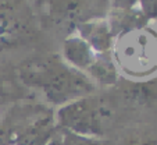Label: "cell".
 Segmentation results:
<instances>
[{"label": "cell", "mask_w": 157, "mask_h": 145, "mask_svg": "<svg viewBox=\"0 0 157 145\" xmlns=\"http://www.w3.org/2000/svg\"><path fill=\"white\" fill-rule=\"evenodd\" d=\"M20 74L27 85L40 89L46 101L57 107L93 95L96 89L86 74L56 57L28 63Z\"/></svg>", "instance_id": "1"}, {"label": "cell", "mask_w": 157, "mask_h": 145, "mask_svg": "<svg viewBox=\"0 0 157 145\" xmlns=\"http://www.w3.org/2000/svg\"><path fill=\"white\" fill-rule=\"evenodd\" d=\"M111 56L118 71L132 78L147 77L157 70V34L145 27L118 35Z\"/></svg>", "instance_id": "2"}, {"label": "cell", "mask_w": 157, "mask_h": 145, "mask_svg": "<svg viewBox=\"0 0 157 145\" xmlns=\"http://www.w3.org/2000/svg\"><path fill=\"white\" fill-rule=\"evenodd\" d=\"M57 127L81 137L100 139L104 133L106 109L95 95L57 107L54 113Z\"/></svg>", "instance_id": "3"}, {"label": "cell", "mask_w": 157, "mask_h": 145, "mask_svg": "<svg viewBox=\"0 0 157 145\" xmlns=\"http://www.w3.org/2000/svg\"><path fill=\"white\" fill-rule=\"evenodd\" d=\"M59 130L54 113H39L36 117H31L24 123L17 133L14 145H46Z\"/></svg>", "instance_id": "4"}, {"label": "cell", "mask_w": 157, "mask_h": 145, "mask_svg": "<svg viewBox=\"0 0 157 145\" xmlns=\"http://www.w3.org/2000/svg\"><path fill=\"white\" fill-rule=\"evenodd\" d=\"M75 32L93 49L96 54L111 53L116 41L107 18L96 17L86 20L75 27Z\"/></svg>", "instance_id": "5"}, {"label": "cell", "mask_w": 157, "mask_h": 145, "mask_svg": "<svg viewBox=\"0 0 157 145\" xmlns=\"http://www.w3.org/2000/svg\"><path fill=\"white\" fill-rule=\"evenodd\" d=\"M90 0H46V11L48 15L54 20L57 24L60 22H77L81 24L86 20L96 18L92 14ZM75 25V27H77Z\"/></svg>", "instance_id": "6"}, {"label": "cell", "mask_w": 157, "mask_h": 145, "mask_svg": "<svg viewBox=\"0 0 157 145\" xmlns=\"http://www.w3.org/2000/svg\"><path fill=\"white\" fill-rule=\"evenodd\" d=\"M61 54L63 60L67 64L71 66L75 70L83 73V74L92 66V63L95 62L96 56H98L93 52L92 47L89 46L75 31L64 39L61 47Z\"/></svg>", "instance_id": "7"}, {"label": "cell", "mask_w": 157, "mask_h": 145, "mask_svg": "<svg viewBox=\"0 0 157 145\" xmlns=\"http://www.w3.org/2000/svg\"><path fill=\"white\" fill-rule=\"evenodd\" d=\"M109 25L113 31L114 36L122 35L125 32L135 30H140V28L147 27L149 21L145 18V15L139 11L138 7L131 10H113L107 17Z\"/></svg>", "instance_id": "8"}, {"label": "cell", "mask_w": 157, "mask_h": 145, "mask_svg": "<svg viewBox=\"0 0 157 145\" xmlns=\"http://www.w3.org/2000/svg\"><path fill=\"white\" fill-rule=\"evenodd\" d=\"M85 74L95 85L110 87L114 85L118 78V68L114 63L111 53L98 54L92 66L85 71Z\"/></svg>", "instance_id": "9"}, {"label": "cell", "mask_w": 157, "mask_h": 145, "mask_svg": "<svg viewBox=\"0 0 157 145\" xmlns=\"http://www.w3.org/2000/svg\"><path fill=\"white\" fill-rule=\"evenodd\" d=\"M27 120H29V119L21 117L15 110H11L0 122V145H14L17 133Z\"/></svg>", "instance_id": "10"}, {"label": "cell", "mask_w": 157, "mask_h": 145, "mask_svg": "<svg viewBox=\"0 0 157 145\" xmlns=\"http://www.w3.org/2000/svg\"><path fill=\"white\" fill-rule=\"evenodd\" d=\"M22 28H20L18 20L11 13L2 11L0 13V49L15 42L20 36Z\"/></svg>", "instance_id": "11"}, {"label": "cell", "mask_w": 157, "mask_h": 145, "mask_svg": "<svg viewBox=\"0 0 157 145\" xmlns=\"http://www.w3.org/2000/svg\"><path fill=\"white\" fill-rule=\"evenodd\" d=\"M60 131H61L63 145H99V139L86 138V137H81L64 130H60Z\"/></svg>", "instance_id": "12"}, {"label": "cell", "mask_w": 157, "mask_h": 145, "mask_svg": "<svg viewBox=\"0 0 157 145\" xmlns=\"http://www.w3.org/2000/svg\"><path fill=\"white\" fill-rule=\"evenodd\" d=\"M138 9L147 21L157 20V0H139Z\"/></svg>", "instance_id": "13"}, {"label": "cell", "mask_w": 157, "mask_h": 145, "mask_svg": "<svg viewBox=\"0 0 157 145\" xmlns=\"http://www.w3.org/2000/svg\"><path fill=\"white\" fill-rule=\"evenodd\" d=\"M122 145H157V138L146 135H133L125 139Z\"/></svg>", "instance_id": "14"}, {"label": "cell", "mask_w": 157, "mask_h": 145, "mask_svg": "<svg viewBox=\"0 0 157 145\" xmlns=\"http://www.w3.org/2000/svg\"><path fill=\"white\" fill-rule=\"evenodd\" d=\"M139 0H111L113 10H131L138 7Z\"/></svg>", "instance_id": "15"}, {"label": "cell", "mask_w": 157, "mask_h": 145, "mask_svg": "<svg viewBox=\"0 0 157 145\" xmlns=\"http://www.w3.org/2000/svg\"><path fill=\"white\" fill-rule=\"evenodd\" d=\"M46 145H63V138H61V131L59 130V133L50 139Z\"/></svg>", "instance_id": "16"}]
</instances>
